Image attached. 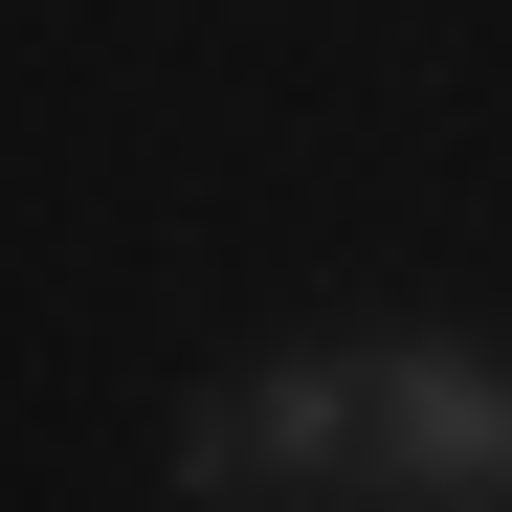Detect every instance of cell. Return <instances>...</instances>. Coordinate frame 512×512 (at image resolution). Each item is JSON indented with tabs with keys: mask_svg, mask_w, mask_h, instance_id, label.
Returning <instances> with one entry per match:
<instances>
[{
	"mask_svg": "<svg viewBox=\"0 0 512 512\" xmlns=\"http://www.w3.org/2000/svg\"><path fill=\"white\" fill-rule=\"evenodd\" d=\"M312 512H512V357L468 334H357V446Z\"/></svg>",
	"mask_w": 512,
	"mask_h": 512,
	"instance_id": "1",
	"label": "cell"
}]
</instances>
